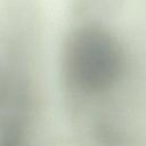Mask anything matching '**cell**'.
Wrapping results in <instances>:
<instances>
[{
	"label": "cell",
	"instance_id": "obj_1",
	"mask_svg": "<svg viewBox=\"0 0 146 146\" xmlns=\"http://www.w3.org/2000/svg\"><path fill=\"white\" fill-rule=\"evenodd\" d=\"M137 72L143 99V106L146 115V11L143 18L137 44Z\"/></svg>",
	"mask_w": 146,
	"mask_h": 146
}]
</instances>
